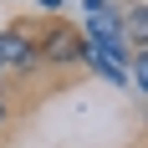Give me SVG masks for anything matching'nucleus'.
I'll return each mask as SVG.
<instances>
[{
    "mask_svg": "<svg viewBox=\"0 0 148 148\" xmlns=\"http://www.w3.org/2000/svg\"><path fill=\"white\" fill-rule=\"evenodd\" d=\"M118 15H112V10H92V26H87V36H92V46H87V51H97V56H107V61H112V66H118V61H123V36H118Z\"/></svg>",
    "mask_w": 148,
    "mask_h": 148,
    "instance_id": "nucleus-1",
    "label": "nucleus"
},
{
    "mask_svg": "<svg viewBox=\"0 0 148 148\" xmlns=\"http://www.w3.org/2000/svg\"><path fill=\"white\" fill-rule=\"evenodd\" d=\"M0 66H31V41L21 31H0Z\"/></svg>",
    "mask_w": 148,
    "mask_h": 148,
    "instance_id": "nucleus-2",
    "label": "nucleus"
},
{
    "mask_svg": "<svg viewBox=\"0 0 148 148\" xmlns=\"http://www.w3.org/2000/svg\"><path fill=\"white\" fill-rule=\"evenodd\" d=\"M46 51H51V56H72V51H77V41H72V36H66V31H56V36H51V46H46Z\"/></svg>",
    "mask_w": 148,
    "mask_h": 148,
    "instance_id": "nucleus-3",
    "label": "nucleus"
},
{
    "mask_svg": "<svg viewBox=\"0 0 148 148\" xmlns=\"http://www.w3.org/2000/svg\"><path fill=\"white\" fill-rule=\"evenodd\" d=\"M128 31H133V41H143V36H148V15H143V5H133V15H128Z\"/></svg>",
    "mask_w": 148,
    "mask_h": 148,
    "instance_id": "nucleus-4",
    "label": "nucleus"
},
{
    "mask_svg": "<svg viewBox=\"0 0 148 148\" xmlns=\"http://www.w3.org/2000/svg\"><path fill=\"white\" fill-rule=\"evenodd\" d=\"M87 5H92V10H102V0H87Z\"/></svg>",
    "mask_w": 148,
    "mask_h": 148,
    "instance_id": "nucleus-5",
    "label": "nucleus"
},
{
    "mask_svg": "<svg viewBox=\"0 0 148 148\" xmlns=\"http://www.w3.org/2000/svg\"><path fill=\"white\" fill-rule=\"evenodd\" d=\"M41 5H61V0H41Z\"/></svg>",
    "mask_w": 148,
    "mask_h": 148,
    "instance_id": "nucleus-6",
    "label": "nucleus"
}]
</instances>
